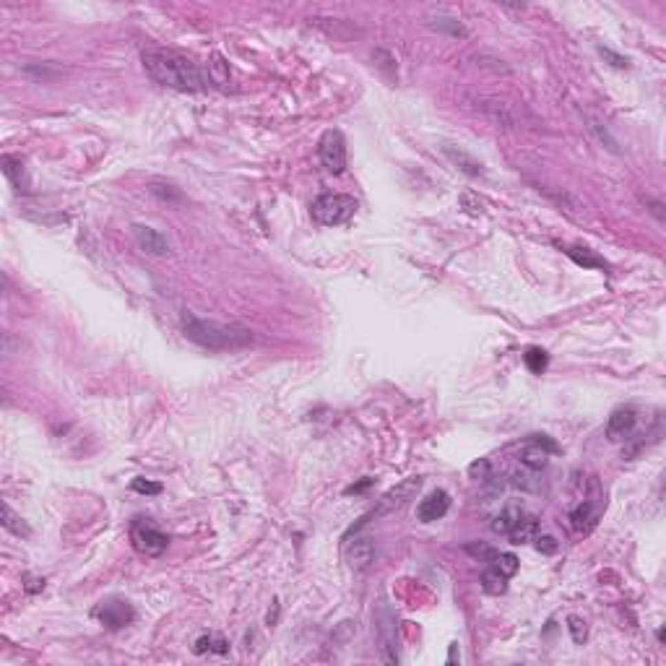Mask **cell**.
<instances>
[{"mask_svg": "<svg viewBox=\"0 0 666 666\" xmlns=\"http://www.w3.org/2000/svg\"><path fill=\"white\" fill-rule=\"evenodd\" d=\"M141 60H143L146 73L167 89H175V92H206L209 89V79L203 76V70L175 50H156V47L143 50Z\"/></svg>", "mask_w": 666, "mask_h": 666, "instance_id": "cell-1", "label": "cell"}, {"mask_svg": "<svg viewBox=\"0 0 666 666\" xmlns=\"http://www.w3.org/2000/svg\"><path fill=\"white\" fill-rule=\"evenodd\" d=\"M183 333L187 341L198 344L203 349L211 351H227V349H240L253 344V333L247 328L240 326H227V323H216V320H203L185 313L183 315Z\"/></svg>", "mask_w": 666, "mask_h": 666, "instance_id": "cell-2", "label": "cell"}, {"mask_svg": "<svg viewBox=\"0 0 666 666\" xmlns=\"http://www.w3.org/2000/svg\"><path fill=\"white\" fill-rule=\"evenodd\" d=\"M357 214V200L344 193H323L313 200V219L323 227H341Z\"/></svg>", "mask_w": 666, "mask_h": 666, "instance_id": "cell-3", "label": "cell"}, {"mask_svg": "<svg viewBox=\"0 0 666 666\" xmlns=\"http://www.w3.org/2000/svg\"><path fill=\"white\" fill-rule=\"evenodd\" d=\"M318 156L331 175H341L346 169V138L336 128L326 130L318 141Z\"/></svg>", "mask_w": 666, "mask_h": 666, "instance_id": "cell-4", "label": "cell"}, {"mask_svg": "<svg viewBox=\"0 0 666 666\" xmlns=\"http://www.w3.org/2000/svg\"><path fill=\"white\" fill-rule=\"evenodd\" d=\"M94 617L102 622L107 630H123L136 620V612L125 599H107L94 609Z\"/></svg>", "mask_w": 666, "mask_h": 666, "instance_id": "cell-5", "label": "cell"}, {"mask_svg": "<svg viewBox=\"0 0 666 666\" xmlns=\"http://www.w3.org/2000/svg\"><path fill=\"white\" fill-rule=\"evenodd\" d=\"M130 541H133V547H136L141 554H146V557H159V554L167 550V544H169L167 534H162L159 528L149 526V523H141V521H136V523L130 526Z\"/></svg>", "mask_w": 666, "mask_h": 666, "instance_id": "cell-6", "label": "cell"}, {"mask_svg": "<svg viewBox=\"0 0 666 666\" xmlns=\"http://www.w3.org/2000/svg\"><path fill=\"white\" fill-rule=\"evenodd\" d=\"M419 490H422V479H419V477L401 481V484H396V487H393L391 492H386V495H383V500H380V505H377L375 515H383V513H391V510H398V508H404V505L409 503V500H414V495H417Z\"/></svg>", "mask_w": 666, "mask_h": 666, "instance_id": "cell-7", "label": "cell"}, {"mask_svg": "<svg viewBox=\"0 0 666 666\" xmlns=\"http://www.w3.org/2000/svg\"><path fill=\"white\" fill-rule=\"evenodd\" d=\"M557 448H554V443H550V440H531V443H526L521 450H518V461H521V466L523 468H531V471H541V468L547 466V461H550V453H554Z\"/></svg>", "mask_w": 666, "mask_h": 666, "instance_id": "cell-8", "label": "cell"}, {"mask_svg": "<svg viewBox=\"0 0 666 666\" xmlns=\"http://www.w3.org/2000/svg\"><path fill=\"white\" fill-rule=\"evenodd\" d=\"M635 424H638V414L630 406L612 411V417L607 422V437L612 443H622V440H627L635 433Z\"/></svg>", "mask_w": 666, "mask_h": 666, "instance_id": "cell-9", "label": "cell"}, {"mask_svg": "<svg viewBox=\"0 0 666 666\" xmlns=\"http://www.w3.org/2000/svg\"><path fill=\"white\" fill-rule=\"evenodd\" d=\"M130 229H133V237H136L141 250H146L152 256H169V242L159 229L146 227V224H133Z\"/></svg>", "mask_w": 666, "mask_h": 666, "instance_id": "cell-10", "label": "cell"}, {"mask_svg": "<svg viewBox=\"0 0 666 666\" xmlns=\"http://www.w3.org/2000/svg\"><path fill=\"white\" fill-rule=\"evenodd\" d=\"M448 510H450V495L445 490H435L433 495H427L419 503L417 518H419L422 523H433V521H440Z\"/></svg>", "mask_w": 666, "mask_h": 666, "instance_id": "cell-11", "label": "cell"}, {"mask_svg": "<svg viewBox=\"0 0 666 666\" xmlns=\"http://www.w3.org/2000/svg\"><path fill=\"white\" fill-rule=\"evenodd\" d=\"M346 560H349L351 570H357V573L370 570L375 562V544L370 539H354L346 550Z\"/></svg>", "mask_w": 666, "mask_h": 666, "instance_id": "cell-12", "label": "cell"}, {"mask_svg": "<svg viewBox=\"0 0 666 666\" xmlns=\"http://www.w3.org/2000/svg\"><path fill=\"white\" fill-rule=\"evenodd\" d=\"M443 154L450 159V162L456 164L461 172H466L468 177H481V175H484V167H481L479 159H474V156H471V154H466L464 149H456L453 143H445Z\"/></svg>", "mask_w": 666, "mask_h": 666, "instance_id": "cell-13", "label": "cell"}, {"mask_svg": "<svg viewBox=\"0 0 666 666\" xmlns=\"http://www.w3.org/2000/svg\"><path fill=\"white\" fill-rule=\"evenodd\" d=\"M523 515H526V510H523L521 505H515V503L505 505L503 510L495 515V521H492V531H495V534H503V537H508V534H510V531H513V528L521 523V518H523Z\"/></svg>", "mask_w": 666, "mask_h": 666, "instance_id": "cell-14", "label": "cell"}, {"mask_svg": "<svg viewBox=\"0 0 666 666\" xmlns=\"http://www.w3.org/2000/svg\"><path fill=\"white\" fill-rule=\"evenodd\" d=\"M539 537V518L537 515H523L521 518V523L508 534V539H510V544H515V547H523V544H531L534 539Z\"/></svg>", "mask_w": 666, "mask_h": 666, "instance_id": "cell-15", "label": "cell"}, {"mask_svg": "<svg viewBox=\"0 0 666 666\" xmlns=\"http://www.w3.org/2000/svg\"><path fill=\"white\" fill-rule=\"evenodd\" d=\"M596 518H599V508L594 500H583V503L578 505L573 513H570V521H573L575 531H588V528H594Z\"/></svg>", "mask_w": 666, "mask_h": 666, "instance_id": "cell-16", "label": "cell"}, {"mask_svg": "<svg viewBox=\"0 0 666 666\" xmlns=\"http://www.w3.org/2000/svg\"><path fill=\"white\" fill-rule=\"evenodd\" d=\"M481 591L490 594V596H500V594H505V591H508V575H503L500 570H495V568L484 570V573H481Z\"/></svg>", "mask_w": 666, "mask_h": 666, "instance_id": "cell-17", "label": "cell"}, {"mask_svg": "<svg viewBox=\"0 0 666 666\" xmlns=\"http://www.w3.org/2000/svg\"><path fill=\"white\" fill-rule=\"evenodd\" d=\"M193 651L196 654H229V643L224 641L222 635H216V632H209V635H200L198 641H196V645H193Z\"/></svg>", "mask_w": 666, "mask_h": 666, "instance_id": "cell-18", "label": "cell"}, {"mask_svg": "<svg viewBox=\"0 0 666 666\" xmlns=\"http://www.w3.org/2000/svg\"><path fill=\"white\" fill-rule=\"evenodd\" d=\"M565 253L573 258L578 266H583V269H604L607 266L601 258H596L591 250H585V247H568Z\"/></svg>", "mask_w": 666, "mask_h": 666, "instance_id": "cell-19", "label": "cell"}, {"mask_svg": "<svg viewBox=\"0 0 666 666\" xmlns=\"http://www.w3.org/2000/svg\"><path fill=\"white\" fill-rule=\"evenodd\" d=\"M373 60H375V65H377V68H380V70H383V73H386V79H388V81H393V83L398 81L396 58H393L391 52H386V50H375V52H373Z\"/></svg>", "mask_w": 666, "mask_h": 666, "instance_id": "cell-20", "label": "cell"}, {"mask_svg": "<svg viewBox=\"0 0 666 666\" xmlns=\"http://www.w3.org/2000/svg\"><path fill=\"white\" fill-rule=\"evenodd\" d=\"M523 362H526V367L534 375H541L544 370H547V364H550V357H547V351H544V349L531 346V349L523 354Z\"/></svg>", "mask_w": 666, "mask_h": 666, "instance_id": "cell-21", "label": "cell"}, {"mask_svg": "<svg viewBox=\"0 0 666 666\" xmlns=\"http://www.w3.org/2000/svg\"><path fill=\"white\" fill-rule=\"evenodd\" d=\"M3 526L8 528L11 534H16V537H29V526L13 513V508L8 503H3Z\"/></svg>", "mask_w": 666, "mask_h": 666, "instance_id": "cell-22", "label": "cell"}, {"mask_svg": "<svg viewBox=\"0 0 666 666\" xmlns=\"http://www.w3.org/2000/svg\"><path fill=\"white\" fill-rule=\"evenodd\" d=\"M149 193L156 196L159 200H167V203H183L185 200V196L175 185H167V183H152L149 185Z\"/></svg>", "mask_w": 666, "mask_h": 666, "instance_id": "cell-23", "label": "cell"}, {"mask_svg": "<svg viewBox=\"0 0 666 666\" xmlns=\"http://www.w3.org/2000/svg\"><path fill=\"white\" fill-rule=\"evenodd\" d=\"M492 568H495V570H500L503 575H508V578H513V575L518 573V557H515V554H510V552L492 554Z\"/></svg>", "mask_w": 666, "mask_h": 666, "instance_id": "cell-24", "label": "cell"}, {"mask_svg": "<svg viewBox=\"0 0 666 666\" xmlns=\"http://www.w3.org/2000/svg\"><path fill=\"white\" fill-rule=\"evenodd\" d=\"M568 630H570V635H573V643H585V638H588V625H585L583 617H578V614H570L568 617Z\"/></svg>", "mask_w": 666, "mask_h": 666, "instance_id": "cell-25", "label": "cell"}, {"mask_svg": "<svg viewBox=\"0 0 666 666\" xmlns=\"http://www.w3.org/2000/svg\"><path fill=\"white\" fill-rule=\"evenodd\" d=\"M435 26V29H443V32H450L453 37H466L468 32L464 29V23L458 21V19H445V16H440V19H433L430 21Z\"/></svg>", "mask_w": 666, "mask_h": 666, "instance_id": "cell-26", "label": "cell"}, {"mask_svg": "<svg viewBox=\"0 0 666 666\" xmlns=\"http://www.w3.org/2000/svg\"><path fill=\"white\" fill-rule=\"evenodd\" d=\"M3 172H6V177L11 180L13 185L21 190V159H13V156H3Z\"/></svg>", "mask_w": 666, "mask_h": 666, "instance_id": "cell-27", "label": "cell"}, {"mask_svg": "<svg viewBox=\"0 0 666 666\" xmlns=\"http://www.w3.org/2000/svg\"><path fill=\"white\" fill-rule=\"evenodd\" d=\"M591 130H594V133H596V136H599V141H601V143H604V146H607L609 152L620 154V146H617V141H614V138H612V136H609L607 125H601V123H599V120H591Z\"/></svg>", "mask_w": 666, "mask_h": 666, "instance_id": "cell-28", "label": "cell"}, {"mask_svg": "<svg viewBox=\"0 0 666 666\" xmlns=\"http://www.w3.org/2000/svg\"><path fill=\"white\" fill-rule=\"evenodd\" d=\"M534 474H537V471H531V468L515 471L513 484H515V487H521V490H537V479H534Z\"/></svg>", "mask_w": 666, "mask_h": 666, "instance_id": "cell-29", "label": "cell"}, {"mask_svg": "<svg viewBox=\"0 0 666 666\" xmlns=\"http://www.w3.org/2000/svg\"><path fill=\"white\" fill-rule=\"evenodd\" d=\"M599 52H601V55L609 60V65H614V68L622 70V68H627V65H630V60L622 58V55H617V52H612L609 47H599Z\"/></svg>", "mask_w": 666, "mask_h": 666, "instance_id": "cell-30", "label": "cell"}, {"mask_svg": "<svg viewBox=\"0 0 666 666\" xmlns=\"http://www.w3.org/2000/svg\"><path fill=\"white\" fill-rule=\"evenodd\" d=\"M130 487L136 492H141V495H159L162 492V484H154V481H146V479H133Z\"/></svg>", "mask_w": 666, "mask_h": 666, "instance_id": "cell-31", "label": "cell"}, {"mask_svg": "<svg viewBox=\"0 0 666 666\" xmlns=\"http://www.w3.org/2000/svg\"><path fill=\"white\" fill-rule=\"evenodd\" d=\"M534 541H537V550L541 552V554H554V552H557V547H560L554 537H537Z\"/></svg>", "mask_w": 666, "mask_h": 666, "instance_id": "cell-32", "label": "cell"}, {"mask_svg": "<svg viewBox=\"0 0 666 666\" xmlns=\"http://www.w3.org/2000/svg\"><path fill=\"white\" fill-rule=\"evenodd\" d=\"M279 612H281V604L273 599V604H271V609H269V614H266V625L269 627H273L276 622H279Z\"/></svg>", "mask_w": 666, "mask_h": 666, "instance_id": "cell-33", "label": "cell"}, {"mask_svg": "<svg viewBox=\"0 0 666 666\" xmlns=\"http://www.w3.org/2000/svg\"><path fill=\"white\" fill-rule=\"evenodd\" d=\"M45 588V581L42 578H29V583H26V591L29 594H37V591H42Z\"/></svg>", "mask_w": 666, "mask_h": 666, "instance_id": "cell-34", "label": "cell"}]
</instances>
